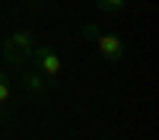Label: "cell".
Here are the masks:
<instances>
[{"mask_svg":"<svg viewBox=\"0 0 159 140\" xmlns=\"http://www.w3.org/2000/svg\"><path fill=\"white\" fill-rule=\"evenodd\" d=\"M35 32L32 29H13L3 42V61H10L13 67H25L32 61V51H35Z\"/></svg>","mask_w":159,"mask_h":140,"instance_id":"1","label":"cell"},{"mask_svg":"<svg viewBox=\"0 0 159 140\" xmlns=\"http://www.w3.org/2000/svg\"><path fill=\"white\" fill-rule=\"evenodd\" d=\"M32 70H38L45 76V80H51L54 83L57 76H61V70H64V61H61V54L51 45H35V51H32Z\"/></svg>","mask_w":159,"mask_h":140,"instance_id":"2","label":"cell"},{"mask_svg":"<svg viewBox=\"0 0 159 140\" xmlns=\"http://www.w3.org/2000/svg\"><path fill=\"white\" fill-rule=\"evenodd\" d=\"M99 54L105 57V61H111V64H121L124 61V54H127V48H124V42H121V35H115V32H99Z\"/></svg>","mask_w":159,"mask_h":140,"instance_id":"3","label":"cell"},{"mask_svg":"<svg viewBox=\"0 0 159 140\" xmlns=\"http://www.w3.org/2000/svg\"><path fill=\"white\" fill-rule=\"evenodd\" d=\"M19 80H22L25 96H29V99H45V96L51 93V86H54L51 80H45L38 70H22V73H19Z\"/></svg>","mask_w":159,"mask_h":140,"instance_id":"4","label":"cell"},{"mask_svg":"<svg viewBox=\"0 0 159 140\" xmlns=\"http://www.w3.org/2000/svg\"><path fill=\"white\" fill-rule=\"evenodd\" d=\"M10 96H13L10 76H7V70H0V118H7V108H10Z\"/></svg>","mask_w":159,"mask_h":140,"instance_id":"5","label":"cell"},{"mask_svg":"<svg viewBox=\"0 0 159 140\" xmlns=\"http://www.w3.org/2000/svg\"><path fill=\"white\" fill-rule=\"evenodd\" d=\"M96 7L102 13H124L127 10V0H96Z\"/></svg>","mask_w":159,"mask_h":140,"instance_id":"6","label":"cell"},{"mask_svg":"<svg viewBox=\"0 0 159 140\" xmlns=\"http://www.w3.org/2000/svg\"><path fill=\"white\" fill-rule=\"evenodd\" d=\"M83 38H99V25L96 22H86L83 25Z\"/></svg>","mask_w":159,"mask_h":140,"instance_id":"7","label":"cell"}]
</instances>
